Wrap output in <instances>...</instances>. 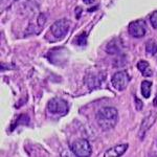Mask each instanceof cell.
<instances>
[{
  "instance_id": "obj_11",
  "label": "cell",
  "mask_w": 157,
  "mask_h": 157,
  "mask_svg": "<svg viewBox=\"0 0 157 157\" xmlns=\"http://www.w3.org/2000/svg\"><path fill=\"white\" fill-rule=\"evenodd\" d=\"M140 91H141V95L145 98H149L151 95V91H152V82L150 81H143L140 85Z\"/></svg>"
},
{
  "instance_id": "obj_3",
  "label": "cell",
  "mask_w": 157,
  "mask_h": 157,
  "mask_svg": "<svg viewBox=\"0 0 157 157\" xmlns=\"http://www.w3.org/2000/svg\"><path fill=\"white\" fill-rule=\"evenodd\" d=\"M70 27V22L68 19H60L57 20L54 24L50 26L49 32L50 35L54 37L55 40H62L67 35Z\"/></svg>"
},
{
  "instance_id": "obj_10",
  "label": "cell",
  "mask_w": 157,
  "mask_h": 157,
  "mask_svg": "<svg viewBox=\"0 0 157 157\" xmlns=\"http://www.w3.org/2000/svg\"><path fill=\"white\" fill-rule=\"evenodd\" d=\"M137 68L144 77H152V75H153V70L151 69L150 64H149L147 61H144V60L139 61L137 63Z\"/></svg>"
},
{
  "instance_id": "obj_15",
  "label": "cell",
  "mask_w": 157,
  "mask_h": 157,
  "mask_svg": "<svg viewBox=\"0 0 157 157\" xmlns=\"http://www.w3.org/2000/svg\"><path fill=\"white\" fill-rule=\"evenodd\" d=\"M150 22L154 29H157V11H155L150 16Z\"/></svg>"
},
{
  "instance_id": "obj_19",
  "label": "cell",
  "mask_w": 157,
  "mask_h": 157,
  "mask_svg": "<svg viewBox=\"0 0 157 157\" xmlns=\"http://www.w3.org/2000/svg\"><path fill=\"white\" fill-rule=\"evenodd\" d=\"M83 1H84V3H86V4H91L94 2V0H83Z\"/></svg>"
},
{
  "instance_id": "obj_9",
  "label": "cell",
  "mask_w": 157,
  "mask_h": 157,
  "mask_svg": "<svg viewBox=\"0 0 157 157\" xmlns=\"http://www.w3.org/2000/svg\"><path fill=\"white\" fill-rule=\"evenodd\" d=\"M128 144H121V145H117L113 148L109 149L106 151V153L104 154L105 157H118L121 156L128 149Z\"/></svg>"
},
{
  "instance_id": "obj_18",
  "label": "cell",
  "mask_w": 157,
  "mask_h": 157,
  "mask_svg": "<svg viewBox=\"0 0 157 157\" xmlns=\"http://www.w3.org/2000/svg\"><path fill=\"white\" fill-rule=\"evenodd\" d=\"M82 12V9H80V7H77V19L80 18V13Z\"/></svg>"
},
{
  "instance_id": "obj_20",
  "label": "cell",
  "mask_w": 157,
  "mask_h": 157,
  "mask_svg": "<svg viewBox=\"0 0 157 157\" xmlns=\"http://www.w3.org/2000/svg\"><path fill=\"white\" fill-rule=\"evenodd\" d=\"M15 1H18V0H15Z\"/></svg>"
},
{
  "instance_id": "obj_13",
  "label": "cell",
  "mask_w": 157,
  "mask_h": 157,
  "mask_svg": "<svg viewBox=\"0 0 157 157\" xmlns=\"http://www.w3.org/2000/svg\"><path fill=\"white\" fill-rule=\"evenodd\" d=\"M106 52H109L111 55H115V54H118L120 52V47L117 46V43H116L114 40L111 42H109L108 46L106 47Z\"/></svg>"
},
{
  "instance_id": "obj_8",
  "label": "cell",
  "mask_w": 157,
  "mask_h": 157,
  "mask_svg": "<svg viewBox=\"0 0 157 157\" xmlns=\"http://www.w3.org/2000/svg\"><path fill=\"white\" fill-rule=\"evenodd\" d=\"M103 81H104V75H101V72L98 73L90 72V75L87 73L85 77V84L87 85V87L90 90H93L95 88L100 87V85L102 84Z\"/></svg>"
},
{
  "instance_id": "obj_7",
  "label": "cell",
  "mask_w": 157,
  "mask_h": 157,
  "mask_svg": "<svg viewBox=\"0 0 157 157\" xmlns=\"http://www.w3.org/2000/svg\"><path fill=\"white\" fill-rule=\"evenodd\" d=\"M156 120H157L156 111H151V112L144 118L140 124V129H139V137L141 139L144 138V136L146 135V133L148 132L149 129L154 125V123L156 121Z\"/></svg>"
},
{
  "instance_id": "obj_4",
  "label": "cell",
  "mask_w": 157,
  "mask_h": 157,
  "mask_svg": "<svg viewBox=\"0 0 157 157\" xmlns=\"http://www.w3.org/2000/svg\"><path fill=\"white\" fill-rule=\"evenodd\" d=\"M47 108H48L50 113L56 115H65L69 110V106H68L66 101L59 98H55L50 100L48 105H47Z\"/></svg>"
},
{
  "instance_id": "obj_2",
  "label": "cell",
  "mask_w": 157,
  "mask_h": 157,
  "mask_svg": "<svg viewBox=\"0 0 157 157\" xmlns=\"http://www.w3.org/2000/svg\"><path fill=\"white\" fill-rule=\"evenodd\" d=\"M70 150L75 156L78 157H86V156H90L92 149L89 144V141L86 140L84 138H78L75 139V141L70 143Z\"/></svg>"
},
{
  "instance_id": "obj_6",
  "label": "cell",
  "mask_w": 157,
  "mask_h": 157,
  "mask_svg": "<svg viewBox=\"0 0 157 157\" xmlns=\"http://www.w3.org/2000/svg\"><path fill=\"white\" fill-rule=\"evenodd\" d=\"M129 34L134 38H143L146 35L147 32V24L145 22V20L139 19L132 21L129 24L128 27Z\"/></svg>"
},
{
  "instance_id": "obj_1",
  "label": "cell",
  "mask_w": 157,
  "mask_h": 157,
  "mask_svg": "<svg viewBox=\"0 0 157 157\" xmlns=\"http://www.w3.org/2000/svg\"><path fill=\"white\" fill-rule=\"evenodd\" d=\"M97 121L100 128L109 131L116 126L118 121V111L114 107L101 108L97 113Z\"/></svg>"
},
{
  "instance_id": "obj_14",
  "label": "cell",
  "mask_w": 157,
  "mask_h": 157,
  "mask_svg": "<svg viewBox=\"0 0 157 157\" xmlns=\"http://www.w3.org/2000/svg\"><path fill=\"white\" fill-rule=\"evenodd\" d=\"M75 43H77L78 45H86V43H87V34L83 33V34L78 35V36L75 38Z\"/></svg>"
},
{
  "instance_id": "obj_16",
  "label": "cell",
  "mask_w": 157,
  "mask_h": 157,
  "mask_svg": "<svg viewBox=\"0 0 157 157\" xmlns=\"http://www.w3.org/2000/svg\"><path fill=\"white\" fill-rule=\"evenodd\" d=\"M45 22H46V17H45V14L41 13V14L39 15V17H38V24H39L40 29H42L43 25L45 24Z\"/></svg>"
},
{
  "instance_id": "obj_12",
  "label": "cell",
  "mask_w": 157,
  "mask_h": 157,
  "mask_svg": "<svg viewBox=\"0 0 157 157\" xmlns=\"http://www.w3.org/2000/svg\"><path fill=\"white\" fill-rule=\"evenodd\" d=\"M146 50H147V54L151 55V56H154L155 54H157V42L155 40H150V41L147 42Z\"/></svg>"
},
{
  "instance_id": "obj_5",
  "label": "cell",
  "mask_w": 157,
  "mask_h": 157,
  "mask_svg": "<svg viewBox=\"0 0 157 157\" xmlns=\"http://www.w3.org/2000/svg\"><path fill=\"white\" fill-rule=\"evenodd\" d=\"M130 75L126 70H120V71L115 72L111 78V83L112 86L118 91H123L127 88L128 84L130 83Z\"/></svg>"
},
{
  "instance_id": "obj_17",
  "label": "cell",
  "mask_w": 157,
  "mask_h": 157,
  "mask_svg": "<svg viewBox=\"0 0 157 157\" xmlns=\"http://www.w3.org/2000/svg\"><path fill=\"white\" fill-rule=\"evenodd\" d=\"M135 107H136V110H138V111L141 110V109H143V107H144L143 102H140V101H139L136 97H135Z\"/></svg>"
}]
</instances>
